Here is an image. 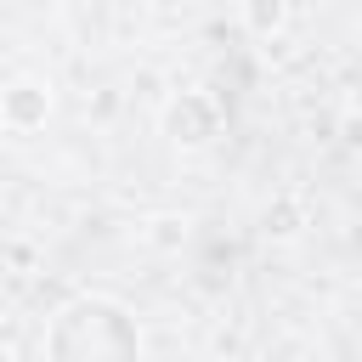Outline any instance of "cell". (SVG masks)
<instances>
[{
  "mask_svg": "<svg viewBox=\"0 0 362 362\" xmlns=\"http://www.w3.org/2000/svg\"><path fill=\"white\" fill-rule=\"evenodd\" d=\"M249 23H255V28H277V23H283V6H255Z\"/></svg>",
  "mask_w": 362,
  "mask_h": 362,
  "instance_id": "4",
  "label": "cell"
},
{
  "mask_svg": "<svg viewBox=\"0 0 362 362\" xmlns=\"http://www.w3.org/2000/svg\"><path fill=\"white\" fill-rule=\"evenodd\" d=\"M45 356L51 362H136L141 334L124 305L113 300H68L57 322L45 328Z\"/></svg>",
  "mask_w": 362,
  "mask_h": 362,
  "instance_id": "1",
  "label": "cell"
},
{
  "mask_svg": "<svg viewBox=\"0 0 362 362\" xmlns=\"http://www.w3.org/2000/svg\"><path fill=\"white\" fill-rule=\"evenodd\" d=\"M45 113H51V90L40 79H17L0 90V119L11 130H34V124H45Z\"/></svg>",
  "mask_w": 362,
  "mask_h": 362,
  "instance_id": "2",
  "label": "cell"
},
{
  "mask_svg": "<svg viewBox=\"0 0 362 362\" xmlns=\"http://www.w3.org/2000/svg\"><path fill=\"white\" fill-rule=\"evenodd\" d=\"M0 362H11V351H6V345H0Z\"/></svg>",
  "mask_w": 362,
  "mask_h": 362,
  "instance_id": "5",
  "label": "cell"
},
{
  "mask_svg": "<svg viewBox=\"0 0 362 362\" xmlns=\"http://www.w3.org/2000/svg\"><path fill=\"white\" fill-rule=\"evenodd\" d=\"M164 124H170V141H175V147H204V141L215 136V102L187 90V96L170 107V119H164Z\"/></svg>",
  "mask_w": 362,
  "mask_h": 362,
  "instance_id": "3",
  "label": "cell"
}]
</instances>
